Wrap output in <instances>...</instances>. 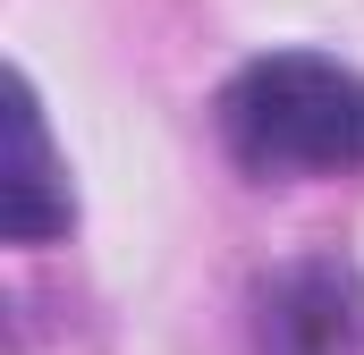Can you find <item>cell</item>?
<instances>
[{
    "mask_svg": "<svg viewBox=\"0 0 364 355\" xmlns=\"http://www.w3.org/2000/svg\"><path fill=\"white\" fill-rule=\"evenodd\" d=\"M263 355H364V271L339 254H305L263 279Z\"/></svg>",
    "mask_w": 364,
    "mask_h": 355,
    "instance_id": "obj_2",
    "label": "cell"
},
{
    "mask_svg": "<svg viewBox=\"0 0 364 355\" xmlns=\"http://www.w3.org/2000/svg\"><path fill=\"white\" fill-rule=\"evenodd\" d=\"M77 220V195L68 170L51 153V127H43V102L26 77H9V170H0V229L9 246H51L60 229Z\"/></svg>",
    "mask_w": 364,
    "mask_h": 355,
    "instance_id": "obj_3",
    "label": "cell"
},
{
    "mask_svg": "<svg viewBox=\"0 0 364 355\" xmlns=\"http://www.w3.org/2000/svg\"><path fill=\"white\" fill-rule=\"evenodd\" d=\"M220 136L246 170H364V77L322 51H272L220 93Z\"/></svg>",
    "mask_w": 364,
    "mask_h": 355,
    "instance_id": "obj_1",
    "label": "cell"
}]
</instances>
